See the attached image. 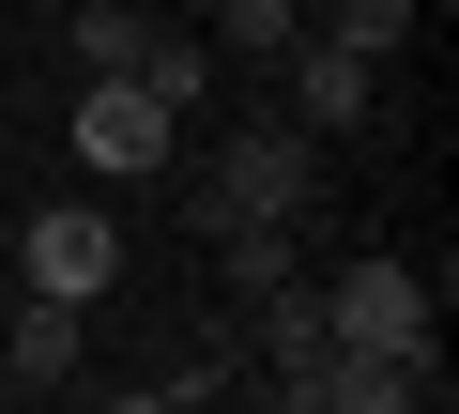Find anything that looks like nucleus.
I'll use <instances>...</instances> for the list:
<instances>
[{"label": "nucleus", "mask_w": 459, "mask_h": 414, "mask_svg": "<svg viewBox=\"0 0 459 414\" xmlns=\"http://www.w3.org/2000/svg\"><path fill=\"white\" fill-rule=\"evenodd\" d=\"M322 199V138L307 123H246L214 169H199V231H246V216H307Z\"/></svg>", "instance_id": "nucleus-1"}, {"label": "nucleus", "mask_w": 459, "mask_h": 414, "mask_svg": "<svg viewBox=\"0 0 459 414\" xmlns=\"http://www.w3.org/2000/svg\"><path fill=\"white\" fill-rule=\"evenodd\" d=\"M246 353H261V383H276L291 414H322V368H337V322H322V292H307V277L246 292Z\"/></svg>", "instance_id": "nucleus-2"}, {"label": "nucleus", "mask_w": 459, "mask_h": 414, "mask_svg": "<svg viewBox=\"0 0 459 414\" xmlns=\"http://www.w3.org/2000/svg\"><path fill=\"white\" fill-rule=\"evenodd\" d=\"M322 322H337V353H429V277L413 261H352L322 292Z\"/></svg>", "instance_id": "nucleus-3"}, {"label": "nucleus", "mask_w": 459, "mask_h": 414, "mask_svg": "<svg viewBox=\"0 0 459 414\" xmlns=\"http://www.w3.org/2000/svg\"><path fill=\"white\" fill-rule=\"evenodd\" d=\"M108 261H123V231H108V216H77V199H47V216L16 231V277H31V292H62V307H92V292H108Z\"/></svg>", "instance_id": "nucleus-4"}, {"label": "nucleus", "mask_w": 459, "mask_h": 414, "mask_svg": "<svg viewBox=\"0 0 459 414\" xmlns=\"http://www.w3.org/2000/svg\"><path fill=\"white\" fill-rule=\"evenodd\" d=\"M276 62H291V123H307V138H322V123H368V108H383V62H368V47H337V31H291Z\"/></svg>", "instance_id": "nucleus-5"}, {"label": "nucleus", "mask_w": 459, "mask_h": 414, "mask_svg": "<svg viewBox=\"0 0 459 414\" xmlns=\"http://www.w3.org/2000/svg\"><path fill=\"white\" fill-rule=\"evenodd\" d=\"M77 154H92L108 184H138V169H169V108H153L138 77H92V92H77Z\"/></svg>", "instance_id": "nucleus-6"}, {"label": "nucleus", "mask_w": 459, "mask_h": 414, "mask_svg": "<svg viewBox=\"0 0 459 414\" xmlns=\"http://www.w3.org/2000/svg\"><path fill=\"white\" fill-rule=\"evenodd\" d=\"M77 353H92V338H77V307H62V292H16V338H0V383H16V399H62V383H77Z\"/></svg>", "instance_id": "nucleus-7"}, {"label": "nucleus", "mask_w": 459, "mask_h": 414, "mask_svg": "<svg viewBox=\"0 0 459 414\" xmlns=\"http://www.w3.org/2000/svg\"><path fill=\"white\" fill-rule=\"evenodd\" d=\"M123 77H138V92H153L169 123H199V108H214V47H199V31H153V47H138Z\"/></svg>", "instance_id": "nucleus-8"}, {"label": "nucleus", "mask_w": 459, "mask_h": 414, "mask_svg": "<svg viewBox=\"0 0 459 414\" xmlns=\"http://www.w3.org/2000/svg\"><path fill=\"white\" fill-rule=\"evenodd\" d=\"M138 47H153V16H138V0H77V62H92V77H123Z\"/></svg>", "instance_id": "nucleus-9"}, {"label": "nucleus", "mask_w": 459, "mask_h": 414, "mask_svg": "<svg viewBox=\"0 0 459 414\" xmlns=\"http://www.w3.org/2000/svg\"><path fill=\"white\" fill-rule=\"evenodd\" d=\"M307 31V0H214V47H246V62H276Z\"/></svg>", "instance_id": "nucleus-10"}, {"label": "nucleus", "mask_w": 459, "mask_h": 414, "mask_svg": "<svg viewBox=\"0 0 459 414\" xmlns=\"http://www.w3.org/2000/svg\"><path fill=\"white\" fill-rule=\"evenodd\" d=\"M322 31L368 47V62H398V47H413V0H322Z\"/></svg>", "instance_id": "nucleus-11"}]
</instances>
